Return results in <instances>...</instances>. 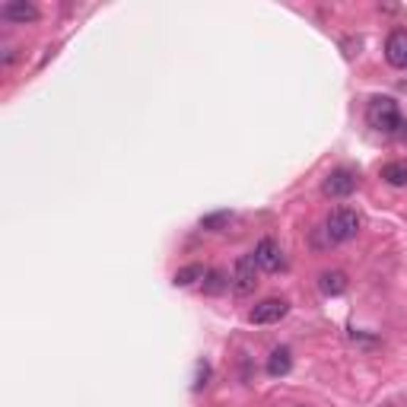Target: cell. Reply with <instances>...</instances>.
Returning <instances> with one entry per match:
<instances>
[{
    "label": "cell",
    "mask_w": 407,
    "mask_h": 407,
    "mask_svg": "<svg viewBox=\"0 0 407 407\" xmlns=\"http://www.w3.org/2000/svg\"><path fill=\"white\" fill-rule=\"evenodd\" d=\"M207 277V270H204V264H188V268H179L172 277L175 287H191V283H198Z\"/></svg>",
    "instance_id": "12"
},
{
    "label": "cell",
    "mask_w": 407,
    "mask_h": 407,
    "mask_svg": "<svg viewBox=\"0 0 407 407\" xmlns=\"http://www.w3.org/2000/svg\"><path fill=\"white\" fill-rule=\"evenodd\" d=\"M318 233H322V242H318V245H341V242L356 239V233H359V213H356V210H350V207L334 210V213L322 223V229H318Z\"/></svg>",
    "instance_id": "1"
},
{
    "label": "cell",
    "mask_w": 407,
    "mask_h": 407,
    "mask_svg": "<svg viewBox=\"0 0 407 407\" xmlns=\"http://www.w3.org/2000/svg\"><path fill=\"white\" fill-rule=\"evenodd\" d=\"M210 379V363H198V382H194V391H201Z\"/></svg>",
    "instance_id": "15"
},
{
    "label": "cell",
    "mask_w": 407,
    "mask_h": 407,
    "mask_svg": "<svg viewBox=\"0 0 407 407\" xmlns=\"http://www.w3.org/2000/svg\"><path fill=\"white\" fill-rule=\"evenodd\" d=\"M287 312H290L287 300H264L248 312V322L252 324H274V322H280V318H287Z\"/></svg>",
    "instance_id": "6"
},
{
    "label": "cell",
    "mask_w": 407,
    "mask_h": 407,
    "mask_svg": "<svg viewBox=\"0 0 407 407\" xmlns=\"http://www.w3.org/2000/svg\"><path fill=\"white\" fill-rule=\"evenodd\" d=\"M382 179L395 188L407 185V162H388V166H382Z\"/></svg>",
    "instance_id": "13"
},
{
    "label": "cell",
    "mask_w": 407,
    "mask_h": 407,
    "mask_svg": "<svg viewBox=\"0 0 407 407\" xmlns=\"http://www.w3.org/2000/svg\"><path fill=\"white\" fill-rule=\"evenodd\" d=\"M258 261H255V255H242L239 261H236V270H233V293L236 296H248V293H255V287H258Z\"/></svg>",
    "instance_id": "3"
},
{
    "label": "cell",
    "mask_w": 407,
    "mask_h": 407,
    "mask_svg": "<svg viewBox=\"0 0 407 407\" xmlns=\"http://www.w3.org/2000/svg\"><path fill=\"white\" fill-rule=\"evenodd\" d=\"M255 261L258 268L264 270V274H277V270H283V264H287V258H283V248L277 245L274 239H261L255 245Z\"/></svg>",
    "instance_id": "4"
},
{
    "label": "cell",
    "mask_w": 407,
    "mask_h": 407,
    "mask_svg": "<svg viewBox=\"0 0 407 407\" xmlns=\"http://www.w3.org/2000/svg\"><path fill=\"white\" fill-rule=\"evenodd\" d=\"M366 121L382 134H395L398 127H401V108H398L395 99L376 96V99H369V105H366Z\"/></svg>",
    "instance_id": "2"
},
{
    "label": "cell",
    "mask_w": 407,
    "mask_h": 407,
    "mask_svg": "<svg viewBox=\"0 0 407 407\" xmlns=\"http://www.w3.org/2000/svg\"><path fill=\"white\" fill-rule=\"evenodd\" d=\"M226 287H233V277H229L226 270H207V277H204V293L220 296Z\"/></svg>",
    "instance_id": "11"
},
{
    "label": "cell",
    "mask_w": 407,
    "mask_h": 407,
    "mask_svg": "<svg viewBox=\"0 0 407 407\" xmlns=\"http://www.w3.org/2000/svg\"><path fill=\"white\" fill-rule=\"evenodd\" d=\"M290 369H293V354H290V347L270 350V356H268V376L280 379V376H287Z\"/></svg>",
    "instance_id": "9"
},
{
    "label": "cell",
    "mask_w": 407,
    "mask_h": 407,
    "mask_svg": "<svg viewBox=\"0 0 407 407\" xmlns=\"http://www.w3.org/2000/svg\"><path fill=\"white\" fill-rule=\"evenodd\" d=\"M322 191H324V198H350L356 191V175L350 169H334L322 181Z\"/></svg>",
    "instance_id": "5"
},
{
    "label": "cell",
    "mask_w": 407,
    "mask_h": 407,
    "mask_svg": "<svg viewBox=\"0 0 407 407\" xmlns=\"http://www.w3.org/2000/svg\"><path fill=\"white\" fill-rule=\"evenodd\" d=\"M229 220H233V213H229V210H220V213H207V216H201V229H223Z\"/></svg>",
    "instance_id": "14"
},
{
    "label": "cell",
    "mask_w": 407,
    "mask_h": 407,
    "mask_svg": "<svg viewBox=\"0 0 407 407\" xmlns=\"http://www.w3.org/2000/svg\"><path fill=\"white\" fill-rule=\"evenodd\" d=\"M347 274L344 270H324L322 277H318V287H322L324 296H341L344 290H347Z\"/></svg>",
    "instance_id": "10"
},
{
    "label": "cell",
    "mask_w": 407,
    "mask_h": 407,
    "mask_svg": "<svg viewBox=\"0 0 407 407\" xmlns=\"http://www.w3.org/2000/svg\"><path fill=\"white\" fill-rule=\"evenodd\" d=\"M385 58H388L391 67H407V32L395 29L385 42Z\"/></svg>",
    "instance_id": "8"
},
{
    "label": "cell",
    "mask_w": 407,
    "mask_h": 407,
    "mask_svg": "<svg viewBox=\"0 0 407 407\" xmlns=\"http://www.w3.org/2000/svg\"><path fill=\"white\" fill-rule=\"evenodd\" d=\"M0 16L6 19V23H36L38 19V6L29 4V0H6L4 6H0Z\"/></svg>",
    "instance_id": "7"
}]
</instances>
